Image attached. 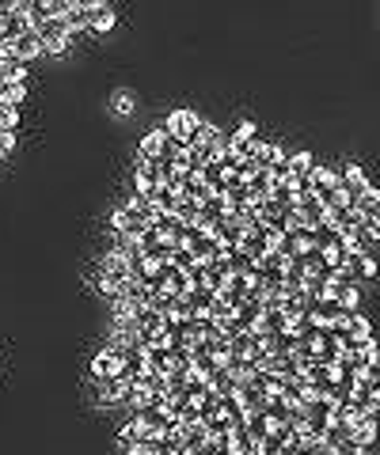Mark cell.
Here are the masks:
<instances>
[{
    "label": "cell",
    "mask_w": 380,
    "mask_h": 455,
    "mask_svg": "<svg viewBox=\"0 0 380 455\" xmlns=\"http://www.w3.org/2000/svg\"><path fill=\"white\" fill-rule=\"evenodd\" d=\"M232 273H236V269L228 266V254H224V258H217V262H206V284L213 288V293H221L224 284H228Z\"/></svg>",
    "instance_id": "obj_10"
},
{
    "label": "cell",
    "mask_w": 380,
    "mask_h": 455,
    "mask_svg": "<svg viewBox=\"0 0 380 455\" xmlns=\"http://www.w3.org/2000/svg\"><path fill=\"white\" fill-rule=\"evenodd\" d=\"M339 247H342L346 254H361L365 247H369V239L361 236V228H346V232L339 236Z\"/></svg>",
    "instance_id": "obj_21"
},
{
    "label": "cell",
    "mask_w": 380,
    "mask_h": 455,
    "mask_svg": "<svg viewBox=\"0 0 380 455\" xmlns=\"http://www.w3.org/2000/svg\"><path fill=\"white\" fill-rule=\"evenodd\" d=\"M228 266L236 269V273H248V269L255 266V258H251V254L244 251L240 243H236V247H228Z\"/></svg>",
    "instance_id": "obj_28"
},
{
    "label": "cell",
    "mask_w": 380,
    "mask_h": 455,
    "mask_svg": "<svg viewBox=\"0 0 380 455\" xmlns=\"http://www.w3.org/2000/svg\"><path fill=\"white\" fill-rule=\"evenodd\" d=\"M248 140H255V122H240L236 133H228V148H236V152H244Z\"/></svg>",
    "instance_id": "obj_24"
},
{
    "label": "cell",
    "mask_w": 380,
    "mask_h": 455,
    "mask_svg": "<svg viewBox=\"0 0 380 455\" xmlns=\"http://www.w3.org/2000/svg\"><path fill=\"white\" fill-rule=\"evenodd\" d=\"M141 251H145V258H152V262H167V258H171V243L160 239L156 228H149V232L141 236Z\"/></svg>",
    "instance_id": "obj_8"
},
{
    "label": "cell",
    "mask_w": 380,
    "mask_h": 455,
    "mask_svg": "<svg viewBox=\"0 0 380 455\" xmlns=\"http://www.w3.org/2000/svg\"><path fill=\"white\" fill-rule=\"evenodd\" d=\"M16 152V133H0V156Z\"/></svg>",
    "instance_id": "obj_38"
},
{
    "label": "cell",
    "mask_w": 380,
    "mask_h": 455,
    "mask_svg": "<svg viewBox=\"0 0 380 455\" xmlns=\"http://www.w3.org/2000/svg\"><path fill=\"white\" fill-rule=\"evenodd\" d=\"M12 16H8V8L0 12V49H12Z\"/></svg>",
    "instance_id": "obj_34"
},
{
    "label": "cell",
    "mask_w": 380,
    "mask_h": 455,
    "mask_svg": "<svg viewBox=\"0 0 380 455\" xmlns=\"http://www.w3.org/2000/svg\"><path fill=\"white\" fill-rule=\"evenodd\" d=\"M312 156L308 152H289V175H297V179H308V171H312Z\"/></svg>",
    "instance_id": "obj_29"
},
{
    "label": "cell",
    "mask_w": 380,
    "mask_h": 455,
    "mask_svg": "<svg viewBox=\"0 0 380 455\" xmlns=\"http://www.w3.org/2000/svg\"><path fill=\"white\" fill-rule=\"evenodd\" d=\"M323 205H327V209H350V205H354V190H350L346 182H339V186L331 190V197H327Z\"/></svg>",
    "instance_id": "obj_26"
},
{
    "label": "cell",
    "mask_w": 380,
    "mask_h": 455,
    "mask_svg": "<svg viewBox=\"0 0 380 455\" xmlns=\"http://www.w3.org/2000/svg\"><path fill=\"white\" fill-rule=\"evenodd\" d=\"M122 368H126L122 353H115L110 345L103 353H95V360H91V376L95 380H115V376H122Z\"/></svg>",
    "instance_id": "obj_4"
},
{
    "label": "cell",
    "mask_w": 380,
    "mask_h": 455,
    "mask_svg": "<svg viewBox=\"0 0 380 455\" xmlns=\"http://www.w3.org/2000/svg\"><path fill=\"white\" fill-rule=\"evenodd\" d=\"M34 34L42 38L46 53H65V49H69V31H65V23H61V19H46V23H42Z\"/></svg>",
    "instance_id": "obj_2"
},
{
    "label": "cell",
    "mask_w": 380,
    "mask_h": 455,
    "mask_svg": "<svg viewBox=\"0 0 380 455\" xmlns=\"http://www.w3.org/2000/svg\"><path fill=\"white\" fill-rule=\"evenodd\" d=\"M133 391V383L126 380V376H115V380H99V406H118V402H126Z\"/></svg>",
    "instance_id": "obj_5"
},
{
    "label": "cell",
    "mask_w": 380,
    "mask_h": 455,
    "mask_svg": "<svg viewBox=\"0 0 380 455\" xmlns=\"http://www.w3.org/2000/svg\"><path fill=\"white\" fill-rule=\"evenodd\" d=\"M164 212H167V209H164V205H160V201H149V205H145V209H141V217H145V224L152 228V224H156L160 217H164Z\"/></svg>",
    "instance_id": "obj_37"
},
{
    "label": "cell",
    "mask_w": 380,
    "mask_h": 455,
    "mask_svg": "<svg viewBox=\"0 0 380 455\" xmlns=\"http://www.w3.org/2000/svg\"><path fill=\"white\" fill-rule=\"evenodd\" d=\"M342 182H346V186L354 190V197H357V190H361V186H369V182H365V171L357 167V163H350V167L342 171Z\"/></svg>",
    "instance_id": "obj_30"
},
{
    "label": "cell",
    "mask_w": 380,
    "mask_h": 455,
    "mask_svg": "<svg viewBox=\"0 0 380 455\" xmlns=\"http://www.w3.org/2000/svg\"><path fill=\"white\" fill-rule=\"evenodd\" d=\"M0 99H4V106H19L27 99V88H23V84H16V80H4V84H0Z\"/></svg>",
    "instance_id": "obj_27"
},
{
    "label": "cell",
    "mask_w": 380,
    "mask_h": 455,
    "mask_svg": "<svg viewBox=\"0 0 380 455\" xmlns=\"http://www.w3.org/2000/svg\"><path fill=\"white\" fill-rule=\"evenodd\" d=\"M308 315H312L320 326H342V323H346V315H350V308H346V304H339V300H316V308L308 311Z\"/></svg>",
    "instance_id": "obj_3"
},
{
    "label": "cell",
    "mask_w": 380,
    "mask_h": 455,
    "mask_svg": "<svg viewBox=\"0 0 380 455\" xmlns=\"http://www.w3.org/2000/svg\"><path fill=\"white\" fill-rule=\"evenodd\" d=\"M339 236H342V232L331 224V220H323L320 228H312V239H316V247H320V251H323V247H331V243H339Z\"/></svg>",
    "instance_id": "obj_25"
},
{
    "label": "cell",
    "mask_w": 380,
    "mask_h": 455,
    "mask_svg": "<svg viewBox=\"0 0 380 455\" xmlns=\"http://www.w3.org/2000/svg\"><path fill=\"white\" fill-rule=\"evenodd\" d=\"M76 4H80V8H95V4H99V0H76Z\"/></svg>",
    "instance_id": "obj_40"
},
{
    "label": "cell",
    "mask_w": 380,
    "mask_h": 455,
    "mask_svg": "<svg viewBox=\"0 0 380 455\" xmlns=\"http://www.w3.org/2000/svg\"><path fill=\"white\" fill-rule=\"evenodd\" d=\"M339 304H346L350 311H357V304H361V293H357V284L350 281L346 288H342V296H339Z\"/></svg>",
    "instance_id": "obj_36"
},
{
    "label": "cell",
    "mask_w": 380,
    "mask_h": 455,
    "mask_svg": "<svg viewBox=\"0 0 380 455\" xmlns=\"http://www.w3.org/2000/svg\"><path fill=\"white\" fill-rule=\"evenodd\" d=\"M61 23H65V31L73 34V31H88L91 27V19H88V8H80V4H73V8L61 16Z\"/></svg>",
    "instance_id": "obj_22"
},
{
    "label": "cell",
    "mask_w": 380,
    "mask_h": 455,
    "mask_svg": "<svg viewBox=\"0 0 380 455\" xmlns=\"http://www.w3.org/2000/svg\"><path fill=\"white\" fill-rule=\"evenodd\" d=\"M12 53H16L19 61H34L38 53H46V46H42V38L34 31H27V34H19V38L12 42Z\"/></svg>",
    "instance_id": "obj_9"
},
{
    "label": "cell",
    "mask_w": 380,
    "mask_h": 455,
    "mask_svg": "<svg viewBox=\"0 0 380 455\" xmlns=\"http://www.w3.org/2000/svg\"><path fill=\"white\" fill-rule=\"evenodd\" d=\"M354 209L361 212V217H380V190L377 186H361L354 197Z\"/></svg>",
    "instance_id": "obj_15"
},
{
    "label": "cell",
    "mask_w": 380,
    "mask_h": 455,
    "mask_svg": "<svg viewBox=\"0 0 380 455\" xmlns=\"http://www.w3.org/2000/svg\"><path fill=\"white\" fill-rule=\"evenodd\" d=\"M187 300H190V315L194 319H209V308H213L217 293L209 288V284H194V288L187 293Z\"/></svg>",
    "instance_id": "obj_7"
},
{
    "label": "cell",
    "mask_w": 380,
    "mask_h": 455,
    "mask_svg": "<svg viewBox=\"0 0 380 455\" xmlns=\"http://www.w3.org/2000/svg\"><path fill=\"white\" fill-rule=\"evenodd\" d=\"M244 156H248V160H255L259 167H270V163L281 156V148H278V145H263V140H248Z\"/></svg>",
    "instance_id": "obj_14"
},
{
    "label": "cell",
    "mask_w": 380,
    "mask_h": 455,
    "mask_svg": "<svg viewBox=\"0 0 380 455\" xmlns=\"http://www.w3.org/2000/svg\"><path fill=\"white\" fill-rule=\"evenodd\" d=\"M42 4H46V16H50V19H61L76 0H42Z\"/></svg>",
    "instance_id": "obj_35"
},
{
    "label": "cell",
    "mask_w": 380,
    "mask_h": 455,
    "mask_svg": "<svg viewBox=\"0 0 380 455\" xmlns=\"http://www.w3.org/2000/svg\"><path fill=\"white\" fill-rule=\"evenodd\" d=\"M263 308H266V304H259V300H251V296H244V300L236 304V323H240L244 330H251V326L263 319Z\"/></svg>",
    "instance_id": "obj_12"
},
{
    "label": "cell",
    "mask_w": 380,
    "mask_h": 455,
    "mask_svg": "<svg viewBox=\"0 0 380 455\" xmlns=\"http://www.w3.org/2000/svg\"><path fill=\"white\" fill-rule=\"evenodd\" d=\"M19 125V110L16 106H0V133H16Z\"/></svg>",
    "instance_id": "obj_31"
},
{
    "label": "cell",
    "mask_w": 380,
    "mask_h": 455,
    "mask_svg": "<svg viewBox=\"0 0 380 455\" xmlns=\"http://www.w3.org/2000/svg\"><path fill=\"white\" fill-rule=\"evenodd\" d=\"M372 440H377V417H361V421L354 425V440H350V452H361V447H369Z\"/></svg>",
    "instance_id": "obj_16"
},
{
    "label": "cell",
    "mask_w": 380,
    "mask_h": 455,
    "mask_svg": "<svg viewBox=\"0 0 380 455\" xmlns=\"http://www.w3.org/2000/svg\"><path fill=\"white\" fill-rule=\"evenodd\" d=\"M228 349H232V357H244V360H251L255 353H263V345H259V338H255L251 330H240L236 338H232V345H228Z\"/></svg>",
    "instance_id": "obj_13"
},
{
    "label": "cell",
    "mask_w": 380,
    "mask_h": 455,
    "mask_svg": "<svg viewBox=\"0 0 380 455\" xmlns=\"http://www.w3.org/2000/svg\"><path fill=\"white\" fill-rule=\"evenodd\" d=\"M110 224H115V232H122V236H137V239L149 232L145 217H141V212H133V209H118L115 217H110Z\"/></svg>",
    "instance_id": "obj_6"
},
{
    "label": "cell",
    "mask_w": 380,
    "mask_h": 455,
    "mask_svg": "<svg viewBox=\"0 0 380 455\" xmlns=\"http://www.w3.org/2000/svg\"><path fill=\"white\" fill-rule=\"evenodd\" d=\"M323 266H331V269H339L342 266V258H346V251H342L339 243H331V247H323Z\"/></svg>",
    "instance_id": "obj_33"
},
{
    "label": "cell",
    "mask_w": 380,
    "mask_h": 455,
    "mask_svg": "<svg viewBox=\"0 0 380 455\" xmlns=\"http://www.w3.org/2000/svg\"><path fill=\"white\" fill-rule=\"evenodd\" d=\"M167 137L171 140H182V145H190L194 140V133H198V114L194 110H171L167 114Z\"/></svg>",
    "instance_id": "obj_1"
},
{
    "label": "cell",
    "mask_w": 380,
    "mask_h": 455,
    "mask_svg": "<svg viewBox=\"0 0 380 455\" xmlns=\"http://www.w3.org/2000/svg\"><path fill=\"white\" fill-rule=\"evenodd\" d=\"M167 262H171V266H179V269H187V266H194L198 258H194V251H190V247H171V258H167Z\"/></svg>",
    "instance_id": "obj_32"
},
{
    "label": "cell",
    "mask_w": 380,
    "mask_h": 455,
    "mask_svg": "<svg viewBox=\"0 0 380 455\" xmlns=\"http://www.w3.org/2000/svg\"><path fill=\"white\" fill-rule=\"evenodd\" d=\"M167 145H171L167 130H152V133H145V140H141V156H145V160H160V156L167 152Z\"/></svg>",
    "instance_id": "obj_11"
},
{
    "label": "cell",
    "mask_w": 380,
    "mask_h": 455,
    "mask_svg": "<svg viewBox=\"0 0 380 455\" xmlns=\"http://www.w3.org/2000/svg\"><path fill=\"white\" fill-rule=\"evenodd\" d=\"M198 209H202V201H194V197H187V194H179V201H175V217L182 220V224H198Z\"/></svg>",
    "instance_id": "obj_20"
},
{
    "label": "cell",
    "mask_w": 380,
    "mask_h": 455,
    "mask_svg": "<svg viewBox=\"0 0 380 455\" xmlns=\"http://www.w3.org/2000/svg\"><path fill=\"white\" fill-rule=\"evenodd\" d=\"M115 106H118V110H130V106H133V99H130V95H118V103H115Z\"/></svg>",
    "instance_id": "obj_39"
},
{
    "label": "cell",
    "mask_w": 380,
    "mask_h": 455,
    "mask_svg": "<svg viewBox=\"0 0 380 455\" xmlns=\"http://www.w3.org/2000/svg\"><path fill=\"white\" fill-rule=\"evenodd\" d=\"M88 19H91L88 31H110L115 27V8H110L107 0H99L95 8H88Z\"/></svg>",
    "instance_id": "obj_18"
},
{
    "label": "cell",
    "mask_w": 380,
    "mask_h": 455,
    "mask_svg": "<svg viewBox=\"0 0 380 455\" xmlns=\"http://www.w3.org/2000/svg\"><path fill=\"white\" fill-rule=\"evenodd\" d=\"M308 186H339L342 175H335L331 167H320V163H312V171H308Z\"/></svg>",
    "instance_id": "obj_23"
},
{
    "label": "cell",
    "mask_w": 380,
    "mask_h": 455,
    "mask_svg": "<svg viewBox=\"0 0 380 455\" xmlns=\"http://www.w3.org/2000/svg\"><path fill=\"white\" fill-rule=\"evenodd\" d=\"M342 330H346L350 341H361V338H369V334H372V326H369V319H365L361 311H350L346 323H342Z\"/></svg>",
    "instance_id": "obj_19"
},
{
    "label": "cell",
    "mask_w": 380,
    "mask_h": 455,
    "mask_svg": "<svg viewBox=\"0 0 380 455\" xmlns=\"http://www.w3.org/2000/svg\"><path fill=\"white\" fill-rule=\"evenodd\" d=\"M263 353H289L293 349V330H274V334H263L259 338Z\"/></svg>",
    "instance_id": "obj_17"
}]
</instances>
